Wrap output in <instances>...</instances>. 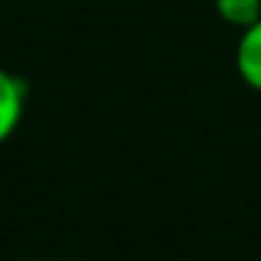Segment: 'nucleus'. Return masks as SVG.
Wrapping results in <instances>:
<instances>
[{
	"label": "nucleus",
	"instance_id": "f257e3e1",
	"mask_svg": "<svg viewBox=\"0 0 261 261\" xmlns=\"http://www.w3.org/2000/svg\"><path fill=\"white\" fill-rule=\"evenodd\" d=\"M25 110V82L0 68V143L17 129Z\"/></svg>",
	"mask_w": 261,
	"mask_h": 261
},
{
	"label": "nucleus",
	"instance_id": "f03ea898",
	"mask_svg": "<svg viewBox=\"0 0 261 261\" xmlns=\"http://www.w3.org/2000/svg\"><path fill=\"white\" fill-rule=\"evenodd\" d=\"M236 70L244 85L261 93V20L242 31L236 48Z\"/></svg>",
	"mask_w": 261,
	"mask_h": 261
},
{
	"label": "nucleus",
	"instance_id": "7ed1b4c3",
	"mask_svg": "<svg viewBox=\"0 0 261 261\" xmlns=\"http://www.w3.org/2000/svg\"><path fill=\"white\" fill-rule=\"evenodd\" d=\"M214 9L227 25L242 31L261 20V0H214Z\"/></svg>",
	"mask_w": 261,
	"mask_h": 261
}]
</instances>
